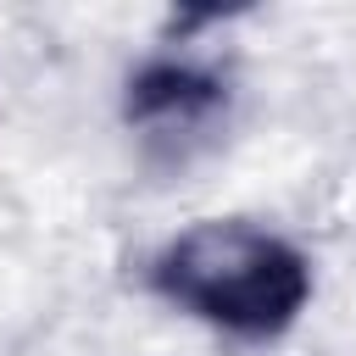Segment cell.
<instances>
[{
  "instance_id": "1",
  "label": "cell",
  "mask_w": 356,
  "mask_h": 356,
  "mask_svg": "<svg viewBox=\"0 0 356 356\" xmlns=\"http://www.w3.org/2000/svg\"><path fill=\"white\" fill-rule=\"evenodd\" d=\"M150 278L172 306L245 339L284 334L312 295L306 256L250 222H195L156 256Z\"/></svg>"
},
{
  "instance_id": "2",
  "label": "cell",
  "mask_w": 356,
  "mask_h": 356,
  "mask_svg": "<svg viewBox=\"0 0 356 356\" xmlns=\"http://www.w3.org/2000/svg\"><path fill=\"white\" fill-rule=\"evenodd\" d=\"M222 106V83L189 61H150L134 83H128V117L139 122H200Z\"/></svg>"
}]
</instances>
